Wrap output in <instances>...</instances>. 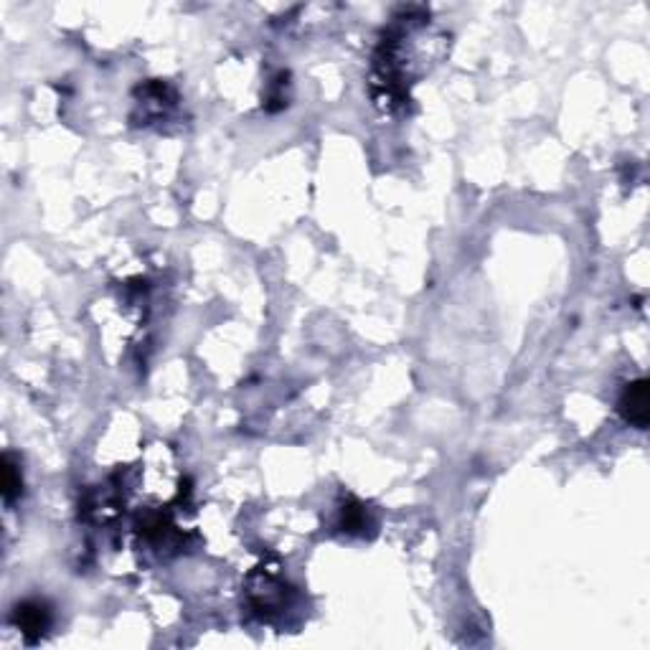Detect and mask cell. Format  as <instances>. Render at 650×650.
Returning a JSON list of instances; mask_svg holds the SVG:
<instances>
[{"label": "cell", "mask_w": 650, "mask_h": 650, "mask_svg": "<svg viewBox=\"0 0 650 650\" xmlns=\"http://www.w3.org/2000/svg\"><path fill=\"white\" fill-rule=\"evenodd\" d=\"M249 600H252L254 612H257L262 620H272L277 612H282V607L287 605V590L280 579H272L267 574L252 582V590H249Z\"/></svg>", "instance_id": "cell-3"}, {"label": "cell", "mask_w": 650, "mask_h": 650, "mask_svg": "<svg viewBox=\"0 0 650 650\" xmlns=\"http://www.w3.org/2000/svg\"><path fill=\"white\" fill-rule=\"evenodd\" d=\"M23 491V480H21V468L13 463V455H6L3 458V498L6 503H13Z\"/></svg>", "instance_id": "cell-5"}, {"label": "cell", "mask_w": 650, "mask_h": 650, "mask_svg": "<svg viewBox=\"0 0 650 650\" xmlns=\"http://www.w3.org/2000/svg\"><path fill=\"white\" fill-rule=\"evenodd\" d=\"M371 526L369 511L361 506L359 501H348L341 508V529L348 534H366V529Z\"/></svg>", "instance_id": "cell-4"}, {"label": "cell", "mask_w": 650, "mask_h": 650, "mask_svg": "<svg viewBox=\"0 0 650 650\" xmlns=\"http://www.w3.org/2000/svg\"><path fill=\"white\" fill-rule=\"evenodd\" d=\"M11 620L28 643H36L49 633L54 615H51V607L44 600H23L21 605H16Z\"/></svg>", "instance_id": "cell-1"}, {"label": "cell", "mask_w": 650, "mask_h": 650, "mask_svg": "<svg viewBox=\"0 0 650 650\" xmlns=\"http://www.w3.org/2000/svg\"><path fill=\"white\" fill-rule=\"evenodd\" d=\"M617 412L635 430H648L650 422V399H648V379H635L620 394Z\"/></svg>", "instance_id": "cell-2"}]
</instances>
